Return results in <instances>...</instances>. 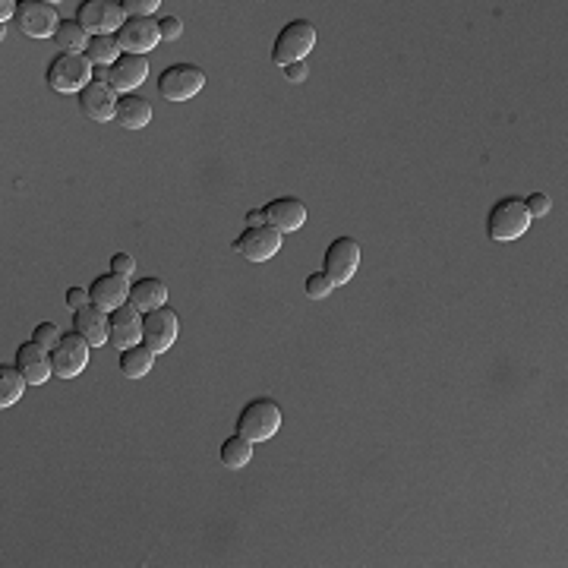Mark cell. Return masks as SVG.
<instances>
[{"instance_id": "obj_22", "label": "cell", "mask_w": 568, "mask_h": 568, "mask_svg": "<svg viewBox=\"0 0 568 568\" xmlns=\"http://www.w3.org/2000/svg\"><path fill=\"white\" fill-rule=\"evenodd\" d=\"M155 357H158V354L149 351L146 344H133V348L120 351L117 367H120V373H124L127 379H142V376H149V373H152Z\"/></svg>"}, {"instance_id": "obj_19", "label": "cell", "mask_w": 568, "mask_h": 568, "mask_svg": "<svg viewBox=\"0 0 568 568\" xmlns=\"http://www.w3.org/2000/svg\"><path fill=\"white\" fill-rule=\"evenodd\" d=\"M73 332L83 335L92 348H105L108 335H111V313L95 307V303H89V307L73 313Z\"/></svg>"}, {"instance_id": "obj_8", "label": "cell", "mask_w": 568, "mask_h": 568, "mask_svg": "<svg viewBox=\"0 0 568 568\" xmlns=\"http://www.w3.org/2000/svg\"><path fill=\"white\" fill-rule=\"evenodd\" d=\"M177 335H180V316L168 307V303L158 310L142 313V344H146L149 351H155V354L171 351Z\"/></svg>"}, {"instance_id": "obj_6", "label": "cell", "mask_w": 568, "mask_h": 568, "mask_svg": "<svg viewBox=\"0 0 568 568\" xmlns=\"http://www.w3.org/2000/svg\"><path fill=\"white\" fill-rule=\"evenodd\" d=\"M360 259H363V250L354 237H335L326 247V256H322V272L329 275L335 288H341V284H348L357 275Z\"/></svg>"}, {"instance_id": "obj_7", "label": "cell", "mask_w": 568, "mask_h": 568, "mask_svg": "<svg viewBox=\"0 0 568 568\" xmlns=\"http://www.w3.org/2000/svg\"><path fill=\"white\" fill-rule=\"evenodd\" d=\"M60 7L51 4V0H26V4H19V13H16V26L23 35L29 38H54L57 29H60Z\"/></svg>"}, {"instance_id": "obj_34", "label": "cell", "mask_w": 568, "mask_h": 568, "mask_svg": "<svg viewBox=\"0 0 568 568\" xmlns=\"http://www.w3.org/2000/svg\"><path fill=\"white\" fill-rule=\"evenodd\" d=\"M307 64H291V67H284V79H288V83H294V86H300V83H307Z\"/></svg>"}, {"instance_id": "obj_36", "label": "cell", "mask_w": 568, "mask_h": 568, "mask_svg": "<svg viewBox=\"0 0 568 568\" xmlns=\"http://www.w3.org/2000/svg\"><path fill=\"white\" fill-rule=\"evenodd\" d=\"M262 225H266V212H262V209H250V212H247V228H262Z\"/></svg>"}, {"instance_id": "obj_32", "label": "cell", "mask_w": 568, "mask_h": 568, "mask_svg": "<svg viewBox=\"0 0 568 568\" xmlns=\"http://www.w3.org/2000/svg\"><path fill=\"white\" fill-rule=\"evenodd\" d=\"M111 272H114V275H124V278H133L136 259H133L130 253H114V256H111Z\"/></svg>"}, {"instance_id": "obj_15", "label": "cell", "mask_w": 568, "mask_h": 568, "mask_svg": "<svg viewBox=\"0 0 568 568\" xmlns=\"http://www.w3.org/2000/svg\"><path fill=\"white\" fill-rule=\"evenodd\" d=\"M108 86L117 95H130L136 92L142 83L149 79V60L146 57H136V54H120L117 64L108 67Z\"/></svg>"}, {"instance_id": "obj_18", "label": "cell", "mask_w": 568, "mask_h": 568, "mask_svg": "<svg viewBox=\"0 0 568 568\" xmlns=\"http://www.w3.org/2000/svg\"><path fill=\"white\" fill-rule=\"evenodd\" d=\"M117 92L111 86H101V83H89L83 92H79V111L83 117L95 120V124H108L117 114Z\"/></svg>"}, {"instance_id": "obj_12", "label": "cell", "mask_w": 568, "mask_h": 568, "mask_svg": "<svg viewBox=\"0 0 568 568\" xmlns=\"http://www.w3.org/2000/svg\"><path fill=\"white\" fill-rule=\"evenodd\" d=\"M117 45L124 54H136V57H146L149 51L158 48L161 42V32H158V23L155 19H127L120 32L114 35Z\"/></svg>"}, {"instance_id": "obj_17", "label": "cell", "mask_w": 568, "mask_h": 568, "mask_svg": "<svg viewBox=\"0 0 568 568\" xmlns=\"http://www.w3.org/2000/svg\"><path fill=\"white\" fill-rule=\"evenodd\" d=\"M108 344L114 351H127V348H133V344H142V313L133 307V303L111 313Z\"/></svg>"}, {"instance_id": "obj_9", "label": "cell", "mask_w": 568, "mask_h": 568, "mask_svg": "<svg viewBox=\"0 0 568 568\" xmlns=\"http://www.w3.org/2000/svg\"><path fill=\"white\" fill-rule=\"evenodd\" d=\"M76 23L89 35H117L127 23V13L114 0H86L76 7Z\"/></svg>"}, {"instance_id": "obj_11", "label": "cell", "mask_w": 568, "mask_h": 568, "mask_svg": "<svg viewBox=\"0 0 568 568\" xmlns=\"http://www.w3.org/2000/svg\"><path fill=\"white\" fill-rule=\"evenodd\" d=\"M281 243H284V234H278L269 225L247 228L240 237H234V253L243 256L247 262H269L272 256H278Z\"/></svg>"}, {"instance_id": "obj_14", "label": "cell", "mask_w": 568, "mask_h": 568, "mask_svg": "<svg viewBox=\"0 0 568 568\" xmlns=\"http://www.w3.org/2000/svg\"><path fill=\"white\" fill-rule=\"evenodd\" d=\"M262 212H266V225L278 234H294L307 225V206L297 196H278L269 206H262Z\"/></svg>"}, {"instance_id": "obj_5", "label": "cell", "mask_w": 568, "mask_h": 568, "mask_svg": "<svg viewBox=\"0 0 568 568\" xmlns=\"http://www.w3.org/2000/svg\"><path fill=\"white\" fill-rule=\"evenodd\" d=\"M206 89V73L196 64H171L168 70H161L158 76V95L165 101H190Z\"/></svg>"}, {"instance_id": "obj_23", "label": "cell", "mask_w": 568, "mask_h": 568, "mask_svg": "<svg viewBox=\"0 0 568 568\" xmlns=\"http://www.w3.org/2000/svg\"><path fill=\"white\" fill-rule=\"evenodd\" d=\"M54 42H57V51L60 54H86L89 42H92V35L76 23V19H64L54 35Z\"/></svg>"}, {"instance_id": "obj_27", "label": "cell", "mask_w": 568, "mask_h": 568, "mask_svg": "<svg viewBox=\"0 0 568 568\" xmlns=\"http://www.w3.org/2000/svg\"><path fill=\"white\" fill-rule=\"evenodd\" d=\"M303 291H307L310 300H326V297L335 291V284L329 281L326 272H310L307 281H303Z\"/></svg>"}, {"instance_id": "obj_4", "label": "cell", "mask_w": 568, "mask_h": 568, "mask_svg": "<svg viewBox=\"0 0 568 568\" xmlns=\"http://www.w3.org/2000/svg\"><path fill=\"white\" fill-rule=\"evenodd\" d=\"M527 228H531V215L524 209V199H515V196L499 199L490 209V215H486V234L496 243L518 240L521 234H527Z\"/></svg>"}, {"instance_id": "obj_25", "label": "cell", "mask_w": 568, "mask_h": 568, "mask_svg": "<svg viewBox=\"0 0 568 568\" xmlns=\"http://www.w3.org/2000/svg\"><path fill=\"white\" fill-rule=\"evenodd\" d=\"M26 385L29 379L19 373V367H7V363H0V408H13V404L26 395Z\"/></svg>"}, {"instance_id": "obj_3", "label": "cell", "mask_w": 568, "mask_h": 568, "mask_svg": "<svg viewBox=\"0 0 568 568\" xmlns=\"http://www.w3.org/2000/svg\"><path fill=\"white\" fill-rule=\"evenodd\" d=\"M95 76V64L86 54H54L48 64V86L60 95H79Z\"/></svg>"}, {"instance_id": "obj_16", "label": "cell", "mask_w": 568, "mask_h": 568, "mask_svg": "<svg viewBox=\"0 0 568 568\" xmlns=\"http://www.w3.org/2000/svg\"><path fill=\"white\" fill-rule=\"evenodd\" d=\"M89 297H92L95 307L108 310V313H114V310H120V307H127V303H130V278L114 275V272L98 275V278L89 284Z\"/></svg>"}, {"instance_id": "obj_33", "label": "cell", "mask_w": 568, "mask_h": 568, "mask_svg": "<svg viewBox=\"0 0 568 568\" xmlns=\"http://www.w3.org/2000/svg\"><path fill=\"white\" fill-rule=\"evenodd\" d=\"M89 303H92L89 288H70V291H67V310H70V313L89 307Z\"/></svg>"}, {"instance_id": "obj_2", "label": "cell", "mask_w": 568, "mask_h": 568, "mask_svg": "<svg viewBox=\"0 0 568 568\" xmlns=\"http://www.w3.org/2000/svg\"><path fill=\"white\" fill-rule=\"evenodd\" d=\"M313 48H316V26L310 19H291V23H284L272 45V64L281 70L291 64H303Z\"/></svg>"}, {"instance_id": "obj_28", "label": "cell", "mask_w": 568, "mask_h": 568, "mask_svg": "<svg viewBox=\"0 0 568 568\" xmlns=\"http://www.w3.org/2000/svg\"><path fill=\"white\" fill-rule=\"evenodd\" d=\"M64 338V332H60V326L57 322H38V326L32 329V341H38L42 344V348H48V351H54V344Z\"/></svg>"}, {"instance_id": "obj_24", "label": "cell", "mask_w": 568, "mask_h": 568, "mask_svg": "<svg viewBox=\"0 0 568 568\" xmlns=\"http://www.w3.org/2000/svg\"><path fill=\"white\" fill-rule=\"evenodd\" d=\"M221 464H225L228 471H240L247 468V464L253 461V442L243 439V436H228L225 442H221V452H218Z\"/></svg>"}, {"instance_id": "obj_20", "label": "cell", "mask_w": 568, "mask_h": 568, "mask_svg": "<svg viewBox=\"0 0 568 568\" xmlns=\"http://www.w3.org/2000/svg\"><path fill=\"white\" fill-rule=\"evenodd\" d=\"M114 120L124 130H142V127H149V120H152V105L142 95H136V92L120 95Z\"/></svg>"}, {"instance_id": "obj_10", "label": "cell", "mask_w": 568, "mask_h": 568, "mask_svg": "<svg viewBox=\"0 0 568 568\" xmlns=\"http://www.w3.org/2000/svg\"><path fill=\"white\" fill-rule=\"evenodd\" d=\"M89 348H92V344L79 332H64V338H60L54 344V351H51L54 376L57 379H76L79 373L89 367Z\"/></svg>"}, {"instance_id": "obj_31", "label": "cell", "mask_w": 568, "mask_h": 568, "mask_svg": "<svg viewBox=\"0 0 568 568\" xmlns=\"http://www.w3.org/2000/svg\"><path fill=\"white\" fill-rule=\"evenodd\" d=\"M158 32H161V42H177V38L184 35V23H180L177 16H161Z\"/></svg>"}, {"instance_id": "obj_26", "label": "cell", "mask_w": 568, "mask_h": 568, "mask_svg": "<svg viewBox=\"0 0 568 568\" xmlns=\"http://www.w3.org/2000/svg\"><path fill=\"white\" fill-rule=\"evenodd\" d=\"M120 45H117V38L114 35H92V42L86 48V57L92 60L95 67H111L120 60Z\"/></svg>"}, {"instance_id": "obj_13", "label": "cell", "mask_w": 568, "mask_h": 568, "mask_svg": "<svg viewBox=\"0 0 568 568\" xmlns=\"http://www.w3.org/2000/svg\"><path fill=\"white\" fill-rule=\"evenodd\" d=\"M16 367L19 373H23L29 379V385H45L51 376H54V360H51V351L42 348L38 341H23L16 348Z\"/></svg>"}, {"instance_id": "obj_35", "label": "cell", "mask_w": 568, "mask_h": 568, "mask_svg": "<svg viewBox=\"0 0 568 568\" xmlns=\"http://www.w3.org/2000/svg\"><path fill=\"white\" fill-rule=\"evenodd\" d=\"M16 13H19L16 0H0V23L7 26V19H16Z\"/></svg>"}, {"instance_id": "obj_1", "label": "cell", "mask_w": 568, "mask_h": 568, "mask_svg": "<svg viewBox=\"0 0 568 568\" xmlns=\"http://www.w3.org/2000/svg\"><path fill=\"white\" fill-rule=\"evenodd\" d=\"M284 423L281 404L275 398H253L243 404V411L237 414V436L256 442H269L272 436H278Z\"/></svg>"}, {"instance_id": "obj_29", "label": "cell", "mask_w": 568, "mask_h": 568, "mask_svg": "<svg viewBox=\"0 0 568 568\" xmlns=\"http://www.w3.org/2000/svg\"><path fill=\"white\" fill-rule=\"evenodd\" d=\"M127 19H152V13L161 7V0H120Z\"/></svg>"}, {"instance_id": "obj_30", "label": "cell", "mask_w": 568, "mask_h": 568, "mask_svg": "<svg viewBox=\"0 0 568 568\" xmlns=\"http://www.w3.org/2000/svg\"><path fill=\"white\" fill-rule=\"evenodd\" d=\"M524 209H527V215H531V218H543V215H550L553 199L546 196V193H531V196L524 199Z\"/></svg>"}, {"instance_id": "obj_21", "label": "cell", "mask_w": 568, "mask_h": 568, "mask_svg": "<svg viewBox=\"0 0 568 568\" xmlns=\"http://www.w3.org/2000/svg\"><path fill=\"white\" fill-rule=\"evenodd\" d=\"M130 303L139 313L165 307V303H168V284L161 278H139V281L130 284Z\"/></svg>"}]
</instances>
